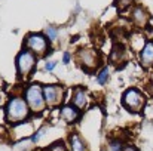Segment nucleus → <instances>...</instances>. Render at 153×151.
<instances>
[{
  "instance_id": "1a4fd4ad",
  "label": "nucleus",
  "mask_w": 153,
  "mask_h": 151,
  "mask_svg": "<svg viewBox=\"0 0 153 151\" xmlns=\"http://www.w3.org/2000/svg\"><path fill=\"white\" fill-rule=\"evenodd\" d=\"M61 117L65 120V122H74L77 117H79V111H77V107L74 105H65L61 108Z\"/></svg>"
},
{
  "instance_id": "0eeeda50",
  "label": "nucleus",
  "mask_w": 153,
  "mask_h": 151,
  "mask_svg": "<svg viewBox=\"0 0 153 151\" xmlns=\"http://www.w3.org/2000/svg\"><path fill=\"white\" fill-rule=\"evenodd\" d=\"M140 59H141V64L146 67L153 64V42H147L144 45V48L141 49V53H140Z\"/></svg>"
},
{
  "instance_id": "9b49d317",
  "label": "nucleus",
  "mask_w": 153,
  "mask_h": 151,
  "mask_svg": "<svg viewBox=\"0 0 153 151\" xmlns=\"http://www.w3.org/2000/svg\"><path fill=\"white\" fill-rule=\"evenodd\" d=\"M73 102H74V105H76L77 108H83V107L86 105V102H88V95H86V92L82 91V89H77V91L74 92Z\"/></svg>"
},
{
  "instance_id": "f3484780",
  "label": "nucleus",
  "mask_w": 153,
  "mask_h": 151,
  "mask_svg": "<svg viewBox=\"0 0 153 151\" xmlns=\"http://www.w3.org/2000/svg\"><path fill=\"white\" fill-rule=\"evenodd\" d=\"M55 65H56V62H55V61H48V62H46V65H45V70H46V71H52V70L55 68Z\"/></svg>"
},
{
  "instance_id": "4468645a",
  "label": "nucleus",
  "mask_w": 153,
  "mask_h": 151,
  "mask_svg": "<svg viewBox=\"0 0 153 151\" xmlns=\"http://www.w3.org/2000/svg\"><path fill=\"white\" fill-rule=\"evenodd\" d=\"M46 36L49 37V40H55V39H56V30L49 27V28L46 30Z\"/></svg>"
},
{
  "instance_id": "412c9836",
  "label": "nucleus",
  "mask_w": 153,
  "mask_h": 151,
  "mask_svg": "<svg viewBox=\"0 0 153 151\" xmlns=\"http://www.w3.org/2000/svg\"><path fill=\"white\" fill-rule=\"evenodd\" d=\"M122 151H137V150H135L134 147H125V148H123Z\"/></svg>"
},
{
  "instance_id": "dca6fc26",
  "label": "nucleus",
  "mask_w": 153,
  "mask_h": 151,
  "mask_svg": "<svg viewBox=\"0 0 153 151\" xmlns=\"http://www.w3.org/2000/svg\"><path fill=\"white\" fill-rule=\"evenodd\" d=\"M51 151H65V148H64V144L62 142H56V144H53L52 145Z\"/></svg>"
},
{
  "instance_id": "6e6552de",
  "label": "nucleus",
  "mask_w": 153,
  "mask_h": 151,
  "mask_svg": "<svg viewBox=\"0 0 153 151\" xmlns=\"http://www.w3.org/2000/svg\"><path fill=\"white\" fill-rule=\"evenodd\" d=\"M79 58H80L82 64L86 67H95L98 62V56L94 50H82L79 53Z\"/></svg>"
},
{
  "instance_id": "aec40b11",
  "label": "nucleus",
  "mask_w": 153,
  "mask_h": 151,
  "mask_svg": "<svg viewBox=\"0 0 153 151\" xmlns=\"http://www.w3.org/2000/svg\"><path fill=\"white\" fill-rule=\"evenodd\" d=\"M68 61H70V53H68V52H65V53H64V56H62V62H64V64H68Z\"/></svg>"
},
{
  "instance_id": "7ed1b4c3",
  "label": "nucleus",
  "mask_w": 153,
  "mask_h": 151,
  "mask_svg": "<svg viewBox=\"0 0 153 151\" xmlns=\"http://www.w3.org/2000/svg\"><path fill=\"white\" fill-rule=\"evenodd\" d=\"M34 65H36V58H34V55L31 52L22 50L18 55V58H16V68H18V74L19 76H22V77L28 76L33 71Z\"/></svg>"
},
{
  "instance_id": "f257e3e1",
  "label": "nucleus",
  "mask_w": 153,
  "mask_h": 151,
  "mask_svg": "<svg viewBox=\"0 0 153 151\" xmlns=\"http://www.w3.org/2000/svg\"><path fill=\"white\" fill-rule=\"evenodd\" d=\"M28 116V104L21 98H12L6 107V120L9 123H18L27 119Z\"/></svg>"
},
{
  "instance_id": "ddd939ff",
  "label": "nucleus",
  "mask_w": 153,
  "mask_h": 151,
  "mask_svg": "<svg viewBox=\"0 0 153 151\" xmlns=\"http://www.w3.org/2000/svg\"><path fill=\"white\" fill-rule=\"evenodd\" d=\"M107 79H108V68H107V67H104L101 71H100L98 77H97V82H98L100 85H104V83L107 82Z\"/></svg>"
},
{
  "instance_id": "a211bd4d",
  "label": "nucleus",
  "mask_w": 153,
  "mask_h": 151,
  "mask_svg": "<svg viewBox=\"0 0 153 151\" xmlns=\"http://www.w3.org/2000/svg\"><path fill=\"white\" fill-rule=\"evenodd\" d=\"M42 133H43V130H39L37 133H34L33 138H31V141H33V142H37V141L40 139V135H42Z\"/></svg>"
},
{
  "instance_id": "6ab92c4d",
  "label": "nucleus",
  "mask_w": 153,
  "mask_h": 151,
  "mask_svg": "<svg viewBox=\"0 0 153 151\" xmlns=\"http://www.w3.org/2000/svg\"><path fill=\"white\" fill-rule=\"evenodd\" d=\"M111 151H120V144L119 142H113L111 144Z\"/></svg>"
},
{
  "instance_id": "2eb2a0df",
  "label": "nucleus",
  "mask_w": 153,
  "mask_h": 151,
  "mask_svg": "<svg viewBox=\"0 0 153 151\" xmlns=\"http://www.w3.org/2000/svg\"><path fill=\"white\" fill-rule=\"evenodd\" d=\"M116 3H117V7H120V9H125V7H128V6L132 3V0H117Z\"/></svg>"
},
{
  "instance_id": "f03ea898",
  "label": "nucleus",
  "mask_w": 153,
  "mask_h": 151,
  "mask_svg": "<svg viewBox=\"0 0 153 151\" xmlns=\"http://www.w3.org/2000/svg\"><path fill=\"white\" fill-rule=\"evenodd\" d=\"M25 99L28 107L33 110V111H42L43 107H45V95H43V89L39 86V85H31L27 92H25Z\"/></svg>"
},
{
  "instance_id": "39448f33",
  "label": "nucleus",
  "mask_w": 153,
  "mask_h": 151,
  "mask_svg": "<svg viewBox=\"0 0 153 151\" xmlns=\"http://www.w3.org/2000/svg\"><path fill=\"white\" fill-rule=\"evenodd\" d=\"M27 48L30 50H33L34 53L42 55L48 49V43H46V39L42 34H31L27 39Z\"/></svg>"
},
{
  "instance_id": "20e7f679",
  "label": "nucleus",
  "mask_w": 153,
  "mask_h": 151,
  "mask_svg": "<svg viewBox=\"0 0 153 151\" xmlns=\"http://www.w3.org/2000/svg\"><path fill=\"white\" fill-rule=\"evenodd\" d=\"M123 105L131 111H140L144 105V98L137 89H128L123 94Z\"/></svg>"
},
{
  "instance_id": "9d476101",
  "label": "nucleus",
  "mask_w": 153,
  "mask_h": 151,
  "mask_svg": "<svg viewBox=\"0 0 153 151\" xmlns=\"http://www.w3.org/2000/svg\"><path fill=\"white\" fill-rule=\"evenodd\" d=\"M132 19H134V22H135L137 25H140V27H144V25L147 24V15H146V12H144L141 7L134 9V12H132Z\"/></svg>"
},
{
  "instance_id": "423d86ee",
  "label": "nucleus",
  "mask_w": 153,
  "mask_h": 151,
  "mask_svg": "<svg viewBox=\"0 0 153 151\" xmlns=\"http://www.w3.org/2000/svg\"><path fill=\"white\" fill-rule=\"evenodd\" d=\"M43 95H45V101L48 105H56L61 102L62 98V89L56 85H48L43 88Z\"/></svg>"
},
{
  "instance_id": "f8f14e48",
  "label": "nucleus",
  "mask_w": 153,
  "mask_h": 151,
  "mask_svg": "<svg viewBox=\"0 0 153 151\" xmlns=\"http://www.w3.org/2000/svg\"><path fill=\"white\" fill-rule=\"evenodd\" d=\"M70 147H71V151H86L83 142L80 141V138L77 135H71L70 136Z\"/></svg>"
}]
</instances>
